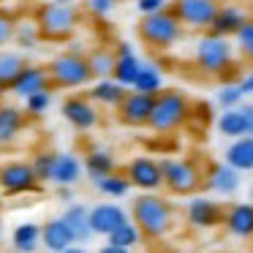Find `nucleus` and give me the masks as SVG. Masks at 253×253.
<instances>
[{
  "instance_id": "obj_48",
  "label": "nucleus",
  "mask_w": 253,
  "mask_h": 253,
  "mask_svg": "<svg viewBox=\"0 0 253 253\" xmlns=\"http://www.w3.org/2000/svg\"><path fill=\"white\" fill-rule=\"evenodd\" d=\"M248 202H253V185H251V199H248Z\"/></svg>"
},
{
  "instance_id": "obj_33",
  "label": "nucleus",
  "mask_w": 253,
  "mask_h": 253,
  "mask_svg": "<svg viewBox=\"0 0 253 253\" xmlns=\"http://www.w3.org/2000/svg\"><path fill=\"white\" fill-rule=\"evenodd\" d=\"M41 41H44V36H41L36 19H17V28H14V44H17L19 49L33 52Z\"/></svg>"
},
{
  "instance_id": "obj_46",
  "label": "nucleus",
  "mask_w": 253,
  "mask_h": 253,
  "mask_svg": "<svg viewBox=\"0 0 253 253\" xmlns=\"http://www.w3.org/2000/svg\"><path fill=\"white\" fill-rule=\"evenodd\" d=\"M63 253H87V251H84V248H79L77 242H74V245H71V248H66Z\"/></svg>"
},
{
  "instance_id": "obj_4",
  "label": "nucleus",
  "mask_w": 253,
  "mask_h": 253,
  "mask_svg": "<svg viewBox=\"0 0 253 253\" xmlns=\"http://www.w3.org/2000/svg\"><path fill=\"white\" fill-rule=\"evenodd\" d=\"M46 71H49L52 87H60V90H79L93 82L87 57H84V52L79 46H71V49L55 55L46 63Z\"/></svg>"
},
{
  "instance_id": "obj_31",
  "label": "nucleus",
  "mask_w": 253,
  "mask_h": 253,
  "mask_svg": "<svg viewBox=\"0 0 253 253\" xmlns=\"http://www.w3.org/2000/svg\"><path fill=\"white\" fill-rule=\"evenodd\" d=\"M11 242L17 248V253H36L41 245V226L33 223V220H25L14 229Z\"/></svg>"
},
{
  "instance_id": "obj_1",
  "label": "nucleus",
  "mask_w": 253,
  "mask_h": 253,
  "mask_svg": "<svg viewBox=\"0 0 253 253\" xmlns=\"http://www.w3.org/2000/svg\"><path fill=\"white\" fill-rule=\"evenodd\" d=\"M131 220L139 226L142 237L147 240H164L174 229V207L158 193L142 191L131 204Z\"/></svg>"
},
{
  "instance_id": "obj_13",
  "label": "nucleus",
  "mask_w": 253,
  "mask_h": 253,
  "mask_svg": "<svg viewBox=\"0 0 253 253\" xmlns=\"http://www.w3.org/2000/svg\"><path fill=\"white\" fill-rule=\"evenodd\" d=\"M185 220L193 229H215L223 223V207L212 196H196L193 193L185 204Z\"/></svg>"
},
{
  "instance_id": "obj_34",
  "label": "nucleus",
  "mask_w": 253,
  "mask_h": 253,
  "mask_svg": "<svg viewBox=\"0 0 253 253\" xmlns=\"http://www.w3.org/2000/svg\"><path fill=\"white\" fill-rule=\"evenodd\" d=\"M109 242L117 248H128V251H131V248H136L139 242H142V231H139V226L133 223V220H126L120 229H115L109 234Z\"/></svg>"
},
{
  "instance_id": "obj_9",
  "label": "nucleus",
  "mask_w": 253,
  "mask_h": 253,
  "mask_svg": "<svg viewBox=\"0 0 253 253\" xmlns=\"http://www.w3.org/2000/svg\"><path fill=\"white\" fill-rule=\"evenodd\" d=\"M169 8H171V14L180 19L182 28L210 30L212 17H215V11H218V3H215V0H174Z\"/></svg>"
},
{
  "instance_id": "obj_38",
  "label": "nucleus",
  "mask_w": 253,
  "mask_h": 253,
  "mask_svg": "<svg viewBox=\"0 0 253 253\" xmlns=\"http://www.w3.org/2000/svg\"><path fill=\"white\" fill-rule=\"evenodd\" d=\"M55 155L52 150H39V153L33 155V161H30V166H33L36 177H39V182H49L52 177V169H55Z\"/></svg>"
},
{
  "instance_id": "obj_21",
  "label": "nucleus",
  "mask_w": 253,
  "mask_h": 253,
  "mask_svg": "<svg viewBox=\"0 0 253 253\" xmlns=\"http://www.w3.org/2000/svg\"><path fill=\"white\" fill-rule=\"evenodd\" d=\"M41 245L49 253H63L66 248L74 245V234L68 231L66 220L63 218H49L41 226Z\"/></svg>"
},
{
  "instance_id": "obj_37",
  "label": "nucleus",
  "mask_w": 253,
  "mask_h": 253,
  "mask_svg": "<svg viewBox=\"0 0 253 253\" xmlns=\"http://www.w3.org/2000/svg\"><path fill=\"white\" fill-rule=\"evenodd\" d=\"M49 106H52V90H41V93H33V95L25 98L22 109L28 117H41V115L49 112Z\"/></svg>"
},
{
  "instance_id": "obj_17",
  "label": "nucleus",
  "mask_w": 253,
  "mask_h": 253,
  "mask_svg": "<svg viewBox=\"0 0 253 253\" xmlns=\"http://www.w3.org/2000/svg\"><path fill=\"white\" fill-rule=\"evenodd\" d=\"M223 226L237 240H253V202H234L223 210Z\"/></svg>"
},
{
  "instance_id": "obj_41",
  "label": "nucleus",
  "mask_w": 253,
  "mask_h": 253,
  "mask_svg": "<svg viewBox=\"0 0 253 253\" xmlns=\"http://www.w3.org/2000/svg\"><path fill=\"white\" fill-rule=\"evenodd\" d=\"M133 6H136V11L142 14V17H150V14H155V11H161V8H166V0H136Z\"/></svg>"
},
{
  "instance_id": "obj_11",
  "label": "nucleus",
  "mask_w": 253,
  "mask_h": 253,
  "mask_svg": "<svg viewBox=\"0 0 253 253\" xmlns=\"http://www.w3.org/2000/svg\"><path fill=\"white\" fill-rule=\"evenodd\" d=\"M60 115H63V120L71 128H77V131H93L101 123L98 106L90 101V95H77V93L68 95L60 104Z\"/></svg>"
},
{
  "instance_id": "obj_20",
  "label": "nucleus",
  "mask_w": 253,
  "mask_h": 253,
  "mask_svg": "<svg viewBox=\"0 0 253 253\" xmlns=\"http://www.w3.org/2000/svg\"><path fill=\"white\" fill-rule=\"evenodd\" d=\"M28 126V115L22 106L14 104H0V144H11L17 142V136Z\"/></svg>"
},
{
  "instance_id": "obj_10",
  "label": "nucleus",
  "mask_w": 253,
  "mask_h": 253,
  "mask_svg": "<svg viewBox=\"0 0 253 253\" xmlns=\"http://www.w3.org/2000/svg\"><path fill=\"white\" fill-rule=\"evenodd\" d=\"M126 177L131 182V188H139V191H147V193L164 188L161 161H155L153 155H136V158H131L126 166Z\"/></svg>"
},
{
  "instance_id": "obj_30",
  "label": "nucleus",
  "mask_w": 253,
  "mask_h": 253,
  "mask_svg": "<svg viewBox=\"0 0 253 253\" xmlns=\"http://www.w3.org/2000/svg\"><path fill=\"white\" fill-rule=\"evenodd\" d=\"M131 90H139V93H161L164 90V71H161L158 63H150V60H142V68H139L136 79H133V87Z\"/></svg>"
},
{
  "instance_id": "obj_24",
  "label": "nucleus",
  "mask_w": 253,
  "mask_h": 253,
  "mask_svg": "<svg viewBox=\"0 0 253 253\" xmlns=\"http://www.w3.org/2000/svg\"><path fill=\"white\" fill-rule=\"evenodd\" d=\"M82 171H84V166H82V161H79V155L57 153L49 182H55V185H77L79 177H82Z\"/></svg>"
},
{
  "instance_id": "obj_7",
  "label": "nucleus",
  "mask_w": 253,
  "mask_h": 253,
  "mask_svg": "<svg viewBox=\"0 0 253 253\" xmlns=\"http://www.w3.org/2000/svg\"><path fill=\"white\" fill-rule=\"evenodd\" d=\"M164 188L174 196H193L204 182V171L193 158H164Z\"/></svg>"
},
{
  "instance_id": "obj_22",
  "label": "nucleus",
  "mask_w": 253,
  "mask_h": 253,
  "mask_svg": "<svg viewBox=\"0 0 253 253\" xmlns=\"http://www.w3.org/2000/svg\"><path fill=\"white\" fill-rule=\"evenodd\" d=\"M215 128H218L220 136L226 139H240L251 133V126H248V112L245 106H234V109H223L215 120Z\"/></svg>"
},
{
  "instance_id": "obj_43",
  "label": "nucleus",
  "mask_w": 253,
  "mask_h": 253,
  "mask_svg": "<svg viewBox=\"0 0 253 253\" xmlns=\"http://www.w3.org/2000/svg\"><path fill=\"white\" fill-rule=\"evenodd\" d=\"M240 87H242V93H245V95H253V68L240 79Z\"/></svg>"
},
{
  "instance_id": "obj_19",
  "label": "nucleus",
  "mask_w": 253,
  "mask_h": 253,
  "mask_svg": "<svg viewBox=\"0 0 253 253\" xmlns=\"http://www.w3.org/2000/svg\"><path fill=\"white\" fill-rule=\"evenodd\" d=\"M245 19H248V14H245L242 6H237V3H218V11H215V17H212L210 33L223 36V39H231V36L242 28Z\"/></svg>"
},
{
  "instance_id": "obj_28",
  "label": "nucleus",
  "mask_w": 253,
  "mask_h": 253,
  "mask_svg": "<svg viewBox=\"0 0 253 253\" xmlns=\"http://www.w3.org/2000/svg\"><path fill=\"white\" fill-rule=\"evenodd\" d=\"M28 63V57L22 55L19 49H0V95L8 93L17 79V74L22 71V66Z\"/></svg>"
},
{
  "instance_id": "obj_39",
  "label": "nucleus",
  "mask_w": 253,
  "mask_h": 253,
  "mask_svg": "<svg viewBox=\"0 0 253 253\" xmlns=\"http://www.w3.org/2000/svg\"><path fill=\"white\" fill-rule=\"evenodd\" d=\"M14 28H17V19H14L8 11L0 8V49L14 41Z\"/></svg>"
},
{
  "instance_id": "obj_25",
  "label": "nucleus",
  "mask_w": 253,
  "mask_h": 253,
  "mask_svg": "<svg viewBox=\"0 0 253 253\" xmlns=\"http://www.w3.org/2000/svg\"><path fill=\"white\" fill-rule=\"evenodd\" d=\"M223 161L231 169L240 171V174L253 171V136L251 133H248V136H240V139H231V144L223 153Z\"/></svg>"
},
{
  "instance_id": "obj_5",
  "label": "nucleus",
  "mask_w": 253,
  "mask_h": 253,
  "mask_svg": "<svg viewBox=\"0 0 253 253\" xmlns=\"http://www.w3.org/2000/svg\"><path fill=\"white\" fill-rule=\"evenodd\" d=\"M193 60H196L199 71L207 74V77H226V74L234 68V46L229 39L215 33H202L193 46Z\"/></svg>"
},
{
  "instance_id": "obj_6",
  "label": "nucleus",
  "mask_w": 253,
  "mask_h": 253,
  "mask_svg": "<svg viewBox=\"0 0 253 253\" xmlns=\"http://www.w3.org/2000/svg\"><path fill=\"white\" fill-rule=\"evenodd\" d=\"M139 39H142L144 46H150L153 52H166L171 49L174 44H180L182 39V25L180 19L171 14V8H161V11L150 14V17L139 19Z\"/></svg>"
},
{
  "instance_id": "obj_45",
  "label": "nucleus",
  "mask_w": 253,
  "mask_h": 253,
  "mask_svg": "<svg viewBox=\"0 0 253 253\" xmlns=\"http://www.w3.org/2000/svg\"><path fill=\"white\" fill-rule=\"evenodd\" d=\"M248 112V126H251V136H253V104H242Z\"/></svg>"
},
{
  "instance_id": "obj_2",
  "label": "nucleus",
  "mask_w": 253,
  "mask_h": 253,
  "mask_svg": "<svg viewBox=\"0 0 253 253\" xmlns=\"http://www.w3.org/2000/svg\"><path fill=\"white\" fill-rule=\"evenodd\" d=\"M193 115V104L182 90L174 87H164L161 93H155V104H153V115H150L147 128L155 133H174L191 120Z\"/></svg>"
},
{
  "instance_id": "obj_35",
  "label": "nucleus",
  "mask_w": 253,
  "mask_h": 253,
  "mask_svg": "<svg viewBox=\"0 0 253 253\" xmlns=\"http://www.w3.org/2000/svg\"><path fill=\"white\" fill-rule=\"evenodd\" d=\"M242 101H245V93H242L240 82H223L218 87V93H215V104H218L220 109H234Z\"/></svg>"
},
{
  "instance_id": "obj_47",
  "label": "nucleus",
  "mask_w": 253,
  "mask_h": 253,
  "mask_svg": "<svg viewBox=\"0 0 253 253\" xmlns=\"http://www.w3.org/2000/svg\"><path fill=\"white\" fill-rule=\"evenodd\" d=\"M52 3H74V0H52Z\"/></svg>"
},
{
  "instance_id": "obj_3",
  "label": "nucleus",
  "mask_w": 253,
  "mask_h": 253,
  "mask_svg": "<svg viewBox=\"0 0 253 253\" xmlns=\"http://www.w3.org/2000/svg\"><path fill=\"white\" fill-rule=\"evenodd\" d=\"M36 25H39L44 41H66L77 33L79 22H82V11L74 3H41L33 14Z\"/></svg>"
},
{
  "instance_id": "obj_26",
  "label": "nucleus",
  "mask_w": 253,
  "mask_h": 253,
  "mask_svg": "<svg viewBox=\"0 0 253 253\" xmlns=\"http://www.w3.org/2000/svg\"><path fill=\"white\" fill-rule=\"evenodd\" d=\"M60 218L66 220L68 231L74 234V242H87L90 237H93V229H90V210L84 207V204L71 202Z\"/></svg>"
},
{
  "instance_id": "obj_18",
  "label": "nucleus",
  "mask_w": 253,
  "mask_h": 253,
  "mask_svg": "<svg viewBox=\"0 0 253 253\" xmlns=\"http://www.w3.org/2000/svg\"><path fill=\"white\" fill-rule=\"evenodd\" d=\"M115 55H117V60H115L112 79H115V82H120L123 87L131 90L133 87V79H136L139 68H142V57L133 52V46L128 44V41H120V44L115 46Z\"/></svg>"
},
{
  "instance_id": "obj_49",
  "label": "nucleus",
  "mask_w": 253,
  "mask_h": 253,
  "mask_svg": "<svg viewBox=\"0 0 253 253\" xmlns=\"http://www.w3.org/2000/svg\"><path fill=\"white\" fill-rule=\"evenodd\" d=\"M0 237H3V223H0Z\"/></svg>"
},
{
  "instance_id": "obj_52",
  "label": "nucleus",
  "mask_w": 253,
  "mask_h": 253,
  "mask_svg": "<svg viewBox=\"0 0 253 253\" xmlns=\"http://www.w3.org/2000/svg\"><path fill=\"white\" fill-rule=\"evenodd\" d=\"M166 3H169V0H166Z\"/></svg>"
},
{
  "instance_id": "obj_40",
  "label": "nucleus",
  "mask_w": 253,
  "mask_h": 253,
  "mask_svg": "<svg viewBox=\"0 0 253 253\" xmlns=\"http://www.w3.org/2000/svg\"><path fill=\"white\" fill-rule=\"evenodd\" d=\"M115 6H117V0H87V11L93 17H109L115 11Z\"/></svg>"
},
{
  "instance_id": "obj_16",
  "label": "nucleus",
  "mask_w": 253,
  "mask_h": 253,
  "mask_svg": "<svg viewBox=\"0 0 253 253\" xmlns=\"http://www.w3.org/2000/svg\"><path fill=\"white\" fill-rule=\"evenodd\" d=\"M128 218V212L115 202H101L95 207H90V229L93 234H101V237H109L115 229H120Z\"/></svg>"
},
{
  "instance_id": "obj_32",
  "label": "nucleus",
  "mask_w": 253,
  "mask_h": 253,
  "mask_svg": "<svg viewBox=\"0 0 253 253\" xmlns=\"http://www.w3.org/2000/svg\"><path fill=\"white\" fill-rule=\"evenodd\" d=\"M93 185L98 193H104L109 199H123L131 193V182H128V177L123 171H112L106 177H98V180H93Z\"/></svg>"
},
{
  "instance_id": "obj_36",
  "label": "nucleus",
  "mask_w": 253,
  "mask_h": 253,
  "mask_svg": "<svg viewBox=\"0 0 253 253\" xmlns=\"http://www.w3.org/2000/svg\"><path fill=\"white\" fill-rule=\"evenodd\" d=\"M231 39H234V44H237V52H240L245 60L253 63V17H248L245 22H242V28L237 30Z\"/></svg>"
},
{
  "instance_id": "obj_27",
  "label": "nucleus",
  "mask_w": 253,
  "mask_h": 253,
  "mask_svg": "<svg viewBox=\"0 0 253 253\" xmlns=\"http://www.w3.org/2000/svg\"><path fill=\"white\" fill-rule=\"evenodd\" d=\"M84 171H87L90 180H98V177H106L112 171H117V158L112 150L106 147H93L84 153Z\"/></svg>"
},
{
  "instance_id": "obj_42",
  "label": "nucleus",
  "mask_w": 253,
  "mask_h": 253,
  "mask_svg": "<svg viewBox=\"0 0 253 253\" xmlns=\"http://www.w3.org/2000/svg\"><path fill=\"white\" fill-rule=\"evenodd\" d=\"M74 185H57V199L60 202H66V204H71L74 202V191H71Z\"/></svg>"
},
{
  "instance_id": "obj_50",
  "label": "nucleus",
  "mask_w": 253,
  "mask_h": 253,
  "mask_svg": "<svg viewBox=\"0 0 253 253\" xmlns=\"http://www.w3.org/2000/svg\"><path fill=\"white\" fill-rule=\"evenodd\" d=\"M215 3H226V0H215Z\"/></svg>"
},
{
  "instance_id": "obj_29",
  "label": "nucleus",
  "mask_w": 253,
  "mask_h": 253,
  "mask_svg": "<svg viewBox=\"0 0 253 253\" xmlns=\"http://www.w3.org/2000/svg\"><path fill=\"white\" fill-rule=\"evenodd\" d=\"M84 57H87V66H90V74H93V79H106L112 77V71H115V49L112 46H93L90 52H84Z\"/></svg>"
},
{
  "instance_id": "obj_8",
  "label": "nucleus",
  "mask_w": 253,
  "mask_h": 253,
  "mask_svg": "<svg viewBox=\"0 0 253 253\" xmlns=\"http://www.w3.org/2000/svg\"><path fill=\"white\" fill-rule=\"evenodd\" d=\"M39 185L41 182L28 161H8L0 166V191L8 196H22V193L36 191Z\"/></svg>"
},
{
  "instance_id": "obj_12",
  "label": "nucleus",
  "mask_w": 253,
  "mask_h": 253,
  "mask_svg": "<svg viewBox=\"0 0 253 253\" xmlns=\"http://www.w3.org/2000/svg\"><path fill=\"white\" fill-rule=\"evenodd\" d=\"M153 104H155V95L139 93V90H128L126 98L117 106V117L128 128H144L150 123V115H153Z\"/></svg>"
},
{
  "instance_id": "obj_23",
  "label": "nucleus",
  "mask_w": 253,
  "mask_h": 253,
  "mask_svg": "<svg viewBox=\"0 0 253 253\" xmlns=\"http://www.w3.org/2000/svg\"><path fill=\"white\" fill-rule=\"evenodd\" d=\"M128 87H123L120 82H115L112 77L106 79H95L93 87H90V101H93L95 106H106V109H117L120 106V101L126 98Z\"/></svg>"
},
{
  "instance_id": "obj_44",
  "label": "nucleus",
  "mask_w": 253,
  "mask_h": 253,
  "mask_svg": "<svg viewBox=\"0 0 253 253\" xmlns=\"http://www.w3.org/2000/svg\"><path fill=\"white\" fill-rule=\"evenodd\" d=\"M98 253H131V251H128V248H117V245H112V242H109V245H101Z\"/></svg>"
},
{
  "instance_id": "obj_15",
  "label": "nucleus",
  "mask_w": 253,
  "mask_h": 253,
  "mask_svg": "<svg viewBox=\"0 0 253 253\" xmlns=\"http://www.w3.org/2000/svg\"><path fill=\"white\" fill-rule=\"evenodd\" d=\"M202 185L207 188L210 193H215V196L229 199V196H234V193L242 188V174H240L237 169H231V166L223 161V164H212V166H207Z\"/></svg>"
},
{
  "instance_id": "obj_14",
  "label": "nucleus",
  "mask_w": 253,
  "mask_h": 253,
  "mask_svg": "<svg viewBox=\"0 0 253 253\" xmlns=\"http://www.w3.org/2000/svg\"><path fill=\"white\" fill-rule=\"evenodd\" d=\"M41 90H55V87H52V79H49L46 66H39V63H25L22 71L17 74V79H14V84H11V90H8V93L25 101L28 95L41 93Z\"/></svg>"
},
{
  "instance_id": "obj_51",
  "label": "nucleus",
  "mask_w": 253,
  "mask_h": 253,
  "mask_svg": "<svg viewBox=\"0 0 253 253\" xmlns=\"http://www.w3.org/2000/svg\"><path fill=\"white\" fill-rule=\"evenodd\" d=\"M182 253H193V251H182Z\"/></svg>"
}]
</instances>
